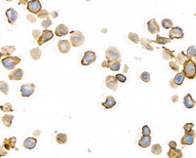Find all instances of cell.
Here are the masks:
<instances>
[{
  "label": "cell",
  "mask_w": 196,
  "mask_h": 158,
  "mask_svg": "<svg viewBox=\"0 0 196 158\" xmlns=\"http://www.w3.org/2000/svg\"><path fill=\"white\" fill-rule=\"evenodd\" d=\"M13 118H14V116L13 115H9V114H5L4 116H2L1 120H2V123H3L6 127H10L13 122Z\"/></svg>",
  "instance_id": "cell-27"
},
{
  "label": "cell",
  "mask_w": 196,
  "mask_h": 158,
  "mask_svg": "<svg viewBox=\"0 0 196 158\" xmlns=\"http://www.w3.org/2000/svg\"><path fill=\"white\" fill-rule=\"evenodd\" d=\"M184 104L185 108H188V109H191V108H193L195 106L196 103H195V101L192 99V96L190 95V94H187V95L184 97Z\"/></svg>",
  "instance_id": "cell-19"
},
{
  "label": "cell",
  "mask_w": 196,
  "mask_h": 158,
  "mask_svg": "<svg viewBox=\"0 0 196 158\" xmlns=\"http://www.w3.org/2000/svg\"><path fill=\"white\" fill-rule=\"evenodd\" d=\"M96 61V55L92 51H86L84 55V58L81 60V65H89L93 63Z\"/></svg>",
  "instance_id": "cell-6"
},
{
  "label": "cell",
  "mask_w": 196,
  "mask_h": 158,
  "mask_svg": "<svg viewBox=\"0 0 196 158\" xmlns=\"http://www.w3.org/2000/svg\"><path fill=\"white\" fill-rule=\"evenodd\" d=\"M6 1H8V2H11V1H13V0H6Z\"/></svg>",
  "instance_id": "cell-55"
},
{
  "label": "cell",
  "mask_w": 196,
  "mask_h": 158,
  "mask_svg": "<svg viewBox=\"0 0 196 158\" xmlns=\"http://www.w3.org/2000/svg\"><path fill=\"white\" fill-rule=\"evenodd\" d=\"M23 75H24V71L23 69H21V68H17V69L15 70H12L11 72L9 73L8 77L9 79H11V80H21V79L23 78Z\"/></svg>",
  "instance_id": "cell-16"
},
{
  "label": "cell",
  "mask_w": 196,
  "mask_h": 158,
  "mask_svg": "<svg viewBox=\"0 0 196 158\" xmlns=\"http://www.w3.org/2000/svg\"><path fill=\"white\" fill-rule=\"evenodd\" d=\"M193 126H194V124H193V123H186V124H184V129L185 133H186V132L192 131V130H193Z\"/></svg>",
  "instance_id": "cell-43"
},
{
  "label": "cell",
  "mask_w": 196,
  "mask_h": 158,
  "mask_svg": "<svg viewBox=\"0 0 196 158\" xmlns=\"http://www.w3.org/2000/svg\"><path fill=\"white\" fill-rule=\"evenodd\" d=\"M51 17H52V18H57L58 17V12H52V13H51Z\"/></svg>",
  "instance_id": "cell-53"
},
{
  "label": "cell",
  "mask_w": 196,
  "mask_h": 158,
  "mask_svg": "<svg viewBox=\"0 0 196 158\" xmlns=\"http://www.w3.org/2000/svg\"><path fill=\"white\" fill-rule=\"evenodd\" d=\"M51 25H52V21H51L50 19L43 20L42 22H41V25H42V27H43V29H47Z\"/></svg>",
  "instance_id": "cell-41"
},
{
  "label": "cell",
  "mask_w": 196,
  "mask_h": 158,
  "mask_svg": "<svg viewBox=\"0 0 196 158\" xmlns=\"http://www.w3.org/2000/svg\"><path fill=\"white\" fill-rule=\"evenodd\" d=\"M67 141H68V137H67L66 134H64V133L57 134V136H56V142H57L59 144H66Z\"/></svg>",
  "instance_id": "cell-29"
},
{
  "label": "cell",
  "mask_w": 196,
  "mask_h": 158,
  "mask_svg": "<svg viewBox=\"0 0 196 158\" xmlns=\"http://www.w3.org/2000/svg\"><path fill=\"white\" fill-rule=\"evenodd\" d=\"M105 57L109 62H121V53L115 46H110L107 48Z\"/></svg>",
  "instance_id": "cell-3"
},
{
  "label": "cell",
  "mask_w": 196,
  "mask_h": 158,
  "mask_svg": "<svg viewBox=\"0 0 196 158\" xmlns=\"http://www.w3.org/2000/svg\"><path fill=\"white\" fill-rule=\"evenodd\" d=\"M0 90H1V92L4 95H7L9 92V85L6 82H4V81H1L0 82Z\"/></svg>",
  "instance_id": "cell-38"
},
{
  "label": "cell",
  "mask_w": 196,
  "mask_h": 158,
  "mask_svg": "<svg viewBox=\"0 0 196 158\" xmlns=\"http://www.w3.org/2000/svg\"><path fill=\"white\" fill-rule=\"evenodd\" d=\"M151 152L153 154H156V155L161 154L162 153V146H160L159 144H153V146H152V148H151Z\"/></svg>",
  "instance_id": "cell-36"
},
{
  "label": "cell",
  "mask_w": 196,
  "mask_h": 158,
  "mask_svg": "<svg viewBox=\"0 0 196 158\" xmlns=\"http://www.w3.org/2000/svg\"><path fill=\"white\" fill-rule=\"evenodd\" d=\"M128 39L131 40L133 43H135V44H137L138 42H140V38H139V36L136 33H135V32H130L128 35Z\"/></svg>",
  "instance_id": "cell-35"
},
{
  "label": "cell",
  "mask_w": 196,
  "mask_h": 158,
  "mask_svg": "<svg viewBox=\"0 0 196 158\" xmlns=\"http://www.w3.org/2000/svg\"><path fill=\"white\" fill-rule=\"evenodd\" d=\"M162 57H163L164 60L169 61V60H173V59L176 58V56H174V51H170L168 48L163 47V51H162Z\"/></svg>",
  "instance_id": "cell-24"
},
{
  "label": "cell",
  "mask_w": 196,
  "mask_h": 158,
  "mask_svg": "<svg viewBox=\"0 0 196 158\" xmlns=\"http://www.w3.org/2000/svg\"><path fill=\"white\" fill-rule=\"evenodd\" d=\"M169 35H170V38H171V39H182V38H184V30L179 27L171 29V30H170V32H169Z\"/></svg>",
  "instance_id": "cell-11"
},
{
  "label": "cell",
  "mask_w": 196,
  "mask_h": 158,
  "mask_svg": "<svg viewBox=\"0 0 196 158\" xmlns=\"http://www.w3.org/2000/svg\"><path fill=\"white\" fill-rule=\"evenodd\" d=\"M0 108H1V110L3 111V112H12V111H14V108H13L12 104L10 103H6L2 104V106H0Z\"/></svg>",
  "instance_id": "cell-33"
},
{
  "label": "cell",
  "mask_w": 196,
  "mask_h": 158,
  "mask_svg": "<svg viewBox=\"0 0 196 158\" xmlns=\"http://www.w3.org/2000/svg\"><path fill=\"white\" fill-rule=\"evenodd\" d=\"M30 55L33 60H38L41 57V51L38 48H33L30 51Z\"/></svg>",
  "instance_id": "cell-30"
},
{
  "label": "cell",
  "mask_w": 196,
  "mask_h": 158,
  "mask_svg": "<svg viewBox=\"0 0 196 158\" xmlns=\"http://www.w3.org/2000/svg\"><path fill=\"white\" fill-rule=\"evenodd\" d=\"M169 84H170V86H171V87H172L173 89H177V85L174 82V80H173V79H172L171 81H170Z\"/></svg>",
  "instance_id": "cell-50"
},
{
  "label": "cell",
  "mask_w": 196,
  "mask_h": 158,
  "mask_svg": "<svg viewBox=\"0 0 196 158\" xmlns=\"http://www.w3.org/2000/svg\"><path fill=\"white\" fill-rule=\"evenodd\" d=\"M53 36H54L53 31H51V30H49V29L43 30V32H42V34H41L40 38L37 40V44L39 46L42 45L43 43H46V42H48L49 40L52 39Z\"/></svg>",
  "instance_id": "cell-9"
},
{
  "label": "cell",
  "mask_w": 196,
  "mask_h": 158,
  "mask_svg": "<svg viewBox=\"0 0 196 158\" xmlns=\"http://www.w3.org/2000/svg\"><path fill=\"white\" fill-rule=\"evenodd\" d=\"M16 51V48L15 46H3L1 48V56H11L13 53Z\"/></svg>",
  "instance_id": "cell-22"
},
{
  "label": "cell",
  "mask_w": 196,
  "mask_h": 158,
  "mask_svg": "<svg viewBox=\"0 0 196 158\" xmlns=\"http://www.w3.org/2000/svg\"><path fill=\"white\" fill-rule=\"evenodd\" d=\"M86 1H91V0H86Z\"/></svg>",
  "instance_id": "cell-56"
},
{
  "label": "cell",
  "mask_w": 196,
  "mask_h": 158,
  "mask_svg": "<svg viewBox=\"0 0 196 158\" xmlns=\"http://www.w3.org/2000/svg\"><path fill=\"white\" fill-rule=\"evenodd\" d=\"M116 104H117V101H116L115 99L111 96H108L106 98V100L102 103V106H104L106 109H110V108H114V106H116Z\"/></svg>",
  "instance_id": "cell-20"
},
{
  "label": "cell",
  "mask_w": 196,
  "mask_h": 158,
  "mask_svg": "<svg viewBox=\"0 0 196 158\" xmlns=\"http://www.w3.org/2000/svg\"><path fill=\"white\" fill-rule=\"evenodd\" d=\"M116 78H117L119 82H122V83H125L126 81H127V77L124 74H117L116 75Z\"/></svg>",
  "instance_id": "cell-46"
},
{
  "label": "cell",
  "mask_w": 196,
  "mask_h": 158,
  "mask_svg": "<svg viewBox=\"0 0 196 158\" xmlns=\"http://www.w3.org/2000/svg\"><path fill=\"white\" fill-rule=\"evenodd\" d=\"M37 141L35 138H28V139H26L24 141L23 146L27 149H33L35 147V146H37Z\"/></svg>",
  "instance_id": "cell-17"
},
{
  "label": "cell",
  "mask_w": 196,
  "mask_h": 158,
  "mask_svg": "<svg viewBox=\"0 0 196 158\" xmlns=\"http://www.w3.org/2000/svg\"><path fill=\"white\" fill-rule=\"evenodd\" d=\"M176 60L177 61V62H179V63H184L185 61L186 60H188V58H187V55H185L184 54V51H182V52H179V54H177V56L176 58Z\"/></svg>",
  "instance_id": "cell-32"
},
{
  "label": "cell",
  "mask_w": 196,
  "mask_h": 158,
  "mask_svg": "<svg viewBox=\"0 0 196 158\" xmlns=\"http://www.w3.org/2000/svg\"><path fill=\"white\" fill-rule=\"evenodd\" d=\"M28 10L32 13V14H38L41 10H42V7H41V3L39 2V0H32V1L29 2L28 4Z\"/></svg>",
  "instance_id": "cell-8"
},
{
  "label": "cell",
  "mask_w": 196,
  "mask_h": 158,
  "mask_svg": "<svg viewBox=\"0 0 196 158\" xmlns=\"http://www.w3.org/2000/svg\"><path fill=\"white\" fill-rule=\"evenodd\" d=\"M21 63V59L19 57H15V56H9V57H5L2 59L1 63L2 65L8 70H12L16 67L17 65Z\"/></svg>",
  "instance_id": "cell-2"
},
{
  "label": "cell",
  "mask_w": 196,
  "mask_h": 158,
  "mask_svg": "<svg viewBox=\"0 0 196 158\" xmlns=\"http://www.w3.org/2000/svg\"><path fill=\"white\" fill-rule=\"evenodd\" d=\"M184 78H185V75L184 74V72H177V75L175 76L173 80H174V82L176 83L177 86H179V85H182V84L184 83Z\"/></svg>",
  "instance_id": "cell-26"
},
{
  "label": "cell",
  "mask_w": 196,
  "mask_h": 158,
  "mask_svg": "<svg viewBox=\"0 0 196 158\" xmlns=\"http://www.w3.org/2000/svg\"><path fill=\"white\" fill-rule=\"evenodd\" d=\"M168 157L169 158H182V152L180 149L177 148H170L168 151Z\"/></svg>",
  "instance_id": "cell-23"
},
{
  "label": "cell",
  "mask_w": 196,
  "mask_h": 158,
  "mask_svg": "<svg viewBox=\"0 0 196 158\" xmlns=\"http://www.w3.org/2000/svg\"><path fill=\"white\" fill-rule=\"evenodd\" d=\"M151 144V137L150 136H143L139 139V142H138V146L143 147V148H146V147H148Z\"/></svg>",
  "instance_id": "cell-21"
},
{
  "label": "cell",
  "mask_w": 196,
  "mask_h": 158,
  "mask_svg": "<svg viewBox=\"0 0 196 158\" xmlns=\"http://www.w3.org/2000/svg\"><path fill=\"white\" fill-rule=\"evenodd\" d=\"M3 147H4V149H6V150H9L12 148L11 144H10V142H9V139L3 140Z\"/></svg>",
  "instance_id": "cell-45"
},
{
  "label": "cell",
  "mask_w": 196,
  "mask_h": 158,
  "mask_svg": "<svg viewBox=\"0 0 196 158\" xmlns=\"http://www.w3.org/2000/svg\"><path fill=\"white\" fill-rule=\"evenodd\" d=\"M195 15H196V14H195Z\"/></svg>",
  "instance_id": "cell-57"
},
{
  "label": "cell",
  "mask_w": 196,
  "mask_h": 158,
  "mask_svg": "<svg viewBox=\"0 0 196 158\" xmlns=\"http://www.w3.org/2000/svg\"><path fill=\"white\" fill-rule=\"evenodd\" d=\"M195 132L190 131V132H186L184 134V136L182 138V146H191V144L194 142V139H195Z\"/></svg>",
  "instance_id": "cell-7"
},
{
  "label": "cell",
  "mask_w": 196,
  "mask_h": 158,
  "mask_svg": "<svg viewBox=\"0 0 196 158\" xmlns=\"http://www.w3.org/2000/svg\"><path fill=\"white\" fill-rule=\"evenodd\" d=\"M184 74L187 79H194L196 77V63L192 59H188L184 63Z\"/></svg>",
  "instance_id": "cell-1"
},
{
  "label": "cell",
  "mask_w": 196,
  "mask_h": 158,
  "mask_svg": "<svg viewBox=\"0 0 196 158\" xmlns=\"http://www.w3.org/2000/svg\"><path fill=\"white\" fill-rule=\"evenodd\" d=\"M105 84H106V87H108L112 91H116L118 88V80L116 76L108 75L106 79H105Z\"/></svg>",
  "instance_id": "cell-10"
},
{
  "label": "cell",
  "mask_w": 196,
  "mask_h": 158,
  "mask_svg": "<svg viewBox=\"0 0 196 158\" xmlns=\"http://www.w3.org/2000/svg\"><path fill=\"white\" fill-rule=\"evenodd\" d=\"M5 14H6L7 20H8V22L10 25H13L16 22V21L18 20V12L16 10L13 8L7 9L6 12H5Z\"/></svg>",
  "instance_id": "cell-13"
},
{
  "label": "cell",
  "mask_w": 196,
  "mask_h": 158,
  "mask_svg": "<svg viewBox=\"0 0 196 158\" xmlns=\"http://www.w3.org/2000/svg\"><path fill=\"white\" fill-rule=\"evenodd\" d=\"M151 42H153V40L147 39V38H141V39H140V43H141L142 48H144V49H146V50H149V51H153L154 50V48L150 45Z\"/></svg>",
  "instance_id": "cell-25"
},
{
  "label": "cell",
  "mask_w": 196,
  "mask_h": 158,
  "mask_svg": "<svg viewBox=\"0 0 196 158\" xmlns=\"http://www.w3.org/2000/svg\"><path fill=\"white\" fill-rule=\"evenodd\" d=\"M41 34H42V32H40L38 29H35V30H32V37L35 38V39L38 40V39H39V38H40Z\"/></svg>",
  "instance_id": "cell-44"
},
{
  "label": "cell",
  "mask_w": 196,
  "mask_h": 158,
  "mask_svg": "<svg viewBox=\"0 0 196 158\" xmlns=\"http://www.w3.org/2000/svg\"><path fill=\"white\" fill-rule=\"evenodd\" d=\"M29 0H20L19 1V5L20 4H24V5H26V4H29Z\"/></svg>",
  "instance_id": "cell-52"
},
{
  "label": "cell",
  "mask_w": 196,
  "mask_h": 158,
  "mask_svg": "<svg viewBox=\"0 0 196 158\" xmlns=\"http://www.w3.org/2000/svg\"><path fill=\"white\" fill-rule=\"evenodd\" d=\"M179 65H180V63L177 62V60L171 61V62L169 63L170 67H171V69H173L174 71H179Z\"/></svg>",
  "instance_id": "cell-37"
},
{
  "label": "cell",
  "mask_w": 196,
  "mask_h": 158,
  "mask_svg": "<svg viewBox=\"0 0 196 158\" xmlns=\"http://www.w3.org/2000/svg\"><path fill=\"white\" fill-rule=\"evenodd\" d=\"M37 17L39 18V19H49V12L47 10H41V11L37 14Z\"/></svg>",
  "instance_id": "cell-40"
},
{
  "label": "cell",
  "mask_w": 196,
  "mask_h": 158,
  "mask_svg": "<svg viewBox=\"0 0 196 158\" xmlns=\"http://www.w3.org/2000/svg\"><path fill=\"white\" fill-rule=\"evenodd\" d=\"M9 142H10V144H11V147H12V148H15V147H16L17 138H16V137L10 138V139H9Z\"/></svg>",
  "instance_id": "cell-47"
},
{
  "label": "cell",
  "mask_w": 196,
  "mask_h": 158,
  "mask_svg": "<svg viewBox=\"0 0 196 158\" xmlns=\"http://www.w3.org/2000/svg\"><path fill=\"white\" fill-rule=\"evenodd\" d=\"M177 101H179V97H177V95H175V96L172 98V101H173V103H177Z\"/></svg>",
  "instance_id": "cell-51"
},
{
  "label": "cell",
  "mask_w": 196,
  "mask_h": 158,
  "mask_svg": "<svg viewBox=\"0 0 196 158\" xmlns=\"http://www.w3.org/2000/svg\"><path fill=\"white\" fill-rule=\"evenodd\" d=\"M147 29L151 34H156L160 31V25L155 19H151L147 22Z\"/></svg>",
  "instance_id": "cell-12"
},
{
  "label": "cell",
  "mask_w": 196,
  "mask_h": 158,
  "mask_svg": "<svg viewBox=\"0 0 196 158\" xmlns=\"http://www.w3.org/2000/svg\"><path fill=\"white\" fill-rule=\"evenodd\" d=\"M171 38H167V37H163V36H160L159 34H157L156 36V40H154V43H157V44H161V45H164V44H167V43H170L171 42Z\"/></svg>",
  "instance_id": "cell-28"
},
{
  "label": "cell",
  "mask_w": 196,
  "mask_h": 158,
  "mask_svg": "<svg viewBox=\"0 0 196 158\" xmlns=\"http://www.w3.org/2000/svg\"><path fill=\"white\" fill-rule=\"evenodd\" d=\"M169 147L170 148H177V142L175 141H172L169 142Z\"/></svg>",
  "instance_id": "cell-49"
},
{
  "label": "cell",
  "mask_w": 196,
  "mask_h": 158,
  "mask_svg": "<svg viewBox=\"0 0 196 158\" xmlns=\"http://www.w3.org/2000/svg\"><path fill=\"white\" fill-rule=\"evenodd\" d=\"M71 49V43L68 40H59L58 42V50L62 54H67Z\"/></svg>",
  "instance_id": "cell-14"
},
{
  "label": "cell",
  "mask_w": 196,
  "mask_h": 158,
  "mask_svg": "<svg viewBox=\"0 0 196 158\" xmlns=\"http://www.w3.org/2000/svg\"><path fill=\"white\" fill-rule=\"evenodd\" d=\"M69 33V29L66 25H59L55 29V35H57L58 37H62L64 35Z\"/></svg>",
  "instance_id": "cell-18"
},
{
  "label": "cell",
  "mask_w": 196,
  "mask_h": 158,
  "mask_svg": "<svg viewBox=\"0 0 196 158\" xmlns=\"http://www.w3.org/2000/svg\"><path fill=\"white\" fill-rule=\"evenodd\" d=\"M194 62L196 63V56H195V57H194Z\"/></svg>",
  "instance_id": "cell-54"
},
{
  "label": "cell",
  "mask_w": 196,
  "mask_h": 158,
  "mask_svg": "<svg viewBox=\"0 0 196 158\" xmlns=\"http://www.w3.org/2000/svg\"><path fill=\"white\" fill-rule=\"evenodd\" d=\"M35 89V85L33 83H28V84H23L21 86V95L24 98H29L33 94Z\"/></svg>",
  "instance_id": "cell-5"
},
{
  "label": "cell",
  "mask_w": 196,
  "mask_h": 158,
  "mask_svg": "<svg viewBox=\"0 0 196 158\" xmlns=\"http://www.w3.org/2000/svg\"><path fill=\"white\" fill-rule=\"evenodd\" d=\"M140 79L143 82H149L150 81V73L147 72V71H143L140 74Z\"/></svg>",
  "instance_id": "cell-39"
},
{
  "label": "cell",
  "mask_w": 196,
  "mask_h": 158,
  "mask_svg": "<svg viewBox=\"0 0 196 158\" xmlns=\"http://www.w3.org/2000/svg\"><path fill=\"white\" fill-rule=\"evenodd\" d=\"M103 67H109L112 71H119L121 68V62H109L105 61L102 65Z\"/></svg>",
  "instance_id": "cell-15"
},
{
  "label": "cell",
  "mask_w": 196,
  "mask_h": 158,
  "mask_svg": "<svg viewBox=\"0 0 196 158\" xmlns=\"http://www.w3.org/2000/svg\"><path fill=\"white\" fill-rule=\"evenodd\" d=\"M71 33V44L74 47H79L84 43V35L79 30H73Z\"/></svg>",
  "instance_id": "cell-4"
},
{
  "label": "cell",
  "mask_w": 196,
  "mask_h": 158,
  "mask_svg": "<svg viewBox=\"0 0 196 158\" xmlns=\"http://www.w3.org/2000/svg\"><path fill=\"white\" fill-rule=\"evenodd\" d=\"M161 25L165 29H171L174 27V24H173L172 20H170V19H164L163 21H162Z\"/></svg>",
  "instance_id": "cell-31"
},
{
  "label": "cell",
  "mask_w": 196,
  "mask_h": 158,
  "mask_svg": "<svg viewBox=\"0 0 196 158\" xmlns=\"http://www.w3.org/2000/svg\"><path fill=\"white\" fill-rule=\"evenodd\" d=\"M27 20H28V21H29V22H32V24H33V22H37V19H35V17L33 16L32 14H28V15H27Z\"/></svg>",
  "instance_id": "cell-48"
},
{
  "label": "cell",
  "mask_w": 196,
  "mask_h": 158,
  "mask_svg": "<svg viewBox=\"0 0 196 158\" xmlns=\"http://www.w3.org/2000/svg\"><path fill=\"white\" fill-rule=\"evenodd\" d=\"M151 134V130L147 125H144L142 127V135L143 136H150Z\"/></svg>",
  "instance_id": "cell-42"
},
{
  "label": "cell",
  "mask_w": 196,
  "mask_h": 158,
  "mask_svg": "<svg viewBox=\"0 0 196 158\" xmlns=\"http://www.w3.org/2000/svg\"><path fill=\"white\" fill-rule=\"evenodd\" d=\"M186 55H187V58L188 59H192V58L195 57V56H196V48H195L194 45L190 46V47L188 48Z\"/></svg>",
  "instance_id": "cell-34"
}]
</instances>
